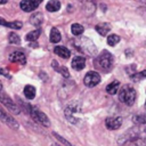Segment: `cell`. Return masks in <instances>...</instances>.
Segmentation results:
<instances>
[{
	"instance_id": "obj_10",
	"label": "cell",
	"mask_w": 146,
	"mask_h": 146,
	"mask_svg": "<svg viewBox=\"0 0 146 146\" xmlns=\"http://www.w3.org/2000/svg\"><path fill=\"white\" fill-rule=\"evenodd\" d=\"M9 59L13 63L17 64H25L26 63V57L22 51H14L9 55Z\"/></svg>"
},
{
	"instance_id": "obj_25",
	"label": "cell",
	"mask_w": 146,
	"mask_h": 146,
	"mask_svg": "<svg viewBox=\"0 0 146 146\" xmlns=\"http://www.w3.org/2000/svg\"><path fill=\"white\" fill-rule=\"evenodd\" d=\"M146 78V70L141 71V72H138V73H135L131 75V79L132 81H139L141 79H145Z\"/></svg>"
},
{
	"instance_id": "obj_16",
	"label": "cell",
	"mask_w": 146,
	"mask_h": 146,
	"mask_svg": "<svg viewBox=\"0 0 146 146\" xmlns=\"http://www.w3.org/2000/svg\"><path fill=\"white\" fill-rule=\"evenodd\" d=\"M49 39H50V42H52V43H57V42H59L60 39H62L60 32H59L56 27H52L51 31H50V36H49Z\"/></svg>"
},
{
	"instance_id": "obj_30",
	"label": "cell",
	"mask_w": 146,
	"mask_h": 146,
	"mask_svg": "<svg viewBox=\"0 0 146 146\" xmlns=\"http://www.w3.org/2000/svg\"><path fill=\"white\" fill-rule=\"evenodd\" d=\"M141 1H143V2H145V3H146V0H141Z\"/></svg>"
},
{
	"instance_id": "obj_24",
	"label": "cell",
	"mask_w": 146,
	"mask_h": 146,
	"mask_svg": "<svg viewBox=\"0 0 146 146\" xmlns=\"http://www.w3.org/2000/svg\"><path fill=\"white\" fill-rule=\"evenodd\" d=\"M8 39H9V42H10V43H14V44H19V43H21V38H19L15 32H11V33L9 34Z\"/></svg>"
},
{
	"instance_id": "obj_7",
	"label": "cell",
	"mask_w": 146,
	"mask_h": 146,
	"mask_svg": "<svg viewBox=\"0 0 146 146\" xmlns=\"http://www.w3.org/2000/svg\"><path fill=\"white\" fill-rule=\"evenodd\" d=\"M0 121H2L5 124H7L11 129H18V123L11 117L9 114H7L1 107H0Z\"/></svg>"
},
{
	"instance_id": "obj_6",
	"label": "cell",
	"mask_w": 146,
	"mask_h": 146,
	"mask_svg": "<svg viewBox=\"0 0 146 146\" xmlns=\"http://www.w3.org/2000/svg\"><path fill=\"white\" fill-rule=\"evenodd\" d=\"M83 82L87 87H95L100 82V75L96 71H90L84 75Z\"/></svg>"
},
{
	"instance_id": "obj_26",
	"label": "cell",
	"mask_w": 146,
	"mask_h": 146,
	"mask_svg": "<svg viewBox=\"0 0 146 146\" xmlns=\"http://www.w3.org/2000/svg\"><path fill=\"white\" fill-rule=\"evenodd\" d=\"M133 121H135V123H138V124L145 123V122H146V117H145V116H141V115H136V116L133 117Z\"/></svg>"
},
{
	"instance_id": "obj_28",
	"label": "cell",
	"mask_w": 146,
	"mask_h": 146,
	"mask_svg": "<svg viewBox=\"0 0 146 146\" xmlns=\"http://www.w3.org/2000/svg\"><path fill=\"white\" fill-rule=\"evenodd\" d=\"M8 0H0V3H6Z\"/></svg>"
},
{
	"instance_id": "obj_17",
	"label": "cell",
	"mask_w": 146,
	"mask_h": 146,
	"mask_svg": "<svg viewBox=\"0 0 146 146\" xmlns=\"http://www.w3.org/2000/svg\"><path fill=\"white\" fill-rule=\"evenodd\" d=\"M119 88H120V82L115 80V81L111 82V83L106 87V91H107L108 94H111V95H114V94H116V92H117Z\"/></svg>"
},
{
	"instance_id": "obj_2",
	"label": "cell",
	"mask_w": 146,
	"mask_h": 146,
	"mask_svg": "<svg viewBox=\"0 0 146 146\" xmlns=\"http://www.w3.org/2000/svg\"><path fill=\"white\" fill-rule=\"evenodd\" d=\"M136 90L129 84L123 86L119 91V99L127 105H132L136 100Z\"/></svg>"
},
{
	"instance_id": "obj_23",
	"label": "cell",
	"mask_w": 146,
	"mask_h": 146,
	"mask_svg": "<svg viewBox=\"0 0 146 146\" xmlns=\"http://www.w3.org/2000/svg\"><path fill=\"white\" fill-rule=\"evenodd\" d=\"M83 31H84V29H83V26L80 25V24H73V25L71 26V32H72L74 35H81Z\"/></svg>"
},
{
	"instance_id": "obj_4",
	"label": "cell",
	"mask_w": 146,
	"mask_h": 146,
	"mask_svg": "<svg viewBox=\"0 0 146 146\" xmlns=\"http://www.w3.org/2000/svg\"><path fill=\"white\" fill-rule=\"evenodd\" d=\"M30 112H31V115L33 116V119H34L36 122L41 123V124L44 125V127H49V125H50V121H49L48 116H47L43 112H41L40 110H38V108L34 107V106H31V107H30Z\"/></svg>"
},
{
	"instance_id": "obj_13",
	"label": "cell",
	"mask_w": 146,
	"mask_h": 146,
	"mask_svg": "<svg viewBox=\"0 0 146 146\" xmlns=\"http://www.w3.org/2000/svg\"><path fill=\"white\" fill-rule=\"evenodd\" d=\"M0 25H3V26H7V27H10V29H14V30H18L22 27V23L19 21H14V22H7L5 21L3 18L0 17Z\"/></svg>"
},
{
	"instance_id": "obj_18",
	"label": "cell",
	"mask_w": 146,
	"mask_h": 146,
	"mask_svg": "<svg viewBox=\"0 0 146 146\" xmlns=\"http://www.w3.org/2000/svg\"><path fill=\"white\" fill-rule=\"evenodd\" d=\"M30 22L31 24H33L34 26L39 27L41 24H42V15L40 13H36V14H33L30 18Z\"/></svg>"
},
{
	"instance_id": "obj_8",
	"label": "cell",
	"mask_w": 146,
	"mask_h": 146,
	"mask_svg": "<svg viewBox=\"0 0 146 146\" xmlns=\"http://www.w3.org/2000/svg\"><path fill=\"white\" fill-rule=\"evenodd\" d=\"M41 1L42 0H23L21 2V9L26 11V13L33 11V10H35L39 7Z\"/></svg>"
},
{
	"instance_id": "obj_27",
	"label": "cell",
	"mask_w": 146,
	"mask_h": 146,
	"mask_svg": "<svg viewBox=\"0 0 146 146\" xmlns=\"http://www.w3.org/2000/svg\"><path fill=\"white\" fill-rule=\"evenodd\" d=\"M0 74H1V75H5V76H7V78H10L9 73H8L5 68H1V67H0Z\"/></svg>"
},
{
	"instance_id": "obj_11",
	"label": "cell",
	"mask_w": 146,
	"mask_h": 146,
	"mask_svg": "<svg viewBox=\"0 0 146 146\" xmlns=\"http://www.w3.org/2000/svg\"><path fill=\"white\" fill-rule=\"evenodd\" d=\"M72 67L74 68V70H76V71H81L82 68H84V66H86V59L83 58V57H81V56H76V57H74L73 59H72Z\"/></svg>"
},
{
	"instance_id": "obj_15",
	"label": "cell",
	"mask_w": 146,
	"mask_h": 146,
	"mask_svg": "<svg viewBox=\"0 0 146 146\" xmlns=\"http://www.w3.org/2000/svg\"><path fill=\"white\" fill-rule=\"evenodd\" d=\"M46 9H47L48 11H51V13L57 11V10L60 9V2L57 1V0H50V1L46 5Z\"/></svg>"
},
{
	"instance_id": "obj_9",
	"label": "cell",
	"mask_w": 146,
	"mask_h": 146,
	"mask_svg": "<svg viewBox=\"0 0 146 146\" xmlns=\"http://www.w3.org/2000/svg\"><path fill=\"white\" fill-rule=\"evenodd\" d=\"M121 123H122V117H120V116L107 117L106 121H105V124H106V127L110 130H116V129H119L121 127Z\"/></svg>"
},
{
	"instance_id": "obj_3",
	"label": "cell",
	"mask_w": 146,
	"mask_h": 146,
	"mask_svg": "<svg viewBox=\"0 0 146 146\" xmlns=\"http://www.w3.org/2000/svg\"><path fill=\"white\" fill-rule=\"evenodd\" d=\"M0 102L11 112V113H14V114H19L21 113V110L18 108V106L13 102V99L6 94V92H3L2 90H0Z\"/></svg>"
},
{
	"instance_id": "obj_22",
	"label": "cell",
	"mask_w": 146,
	"mask_h": 146,
	"mask_svg": "<svg viewBox=\"0 0 146 146\" xmlns=\"http://www.w3.org/2000/svg\"><path fill=\"white\" fill-rule=\"evenodd\" d=\"M52 65H54V67H55V70L57 71V72H59L64 78H68L70 76V73H68V70L65 67V66H58L57 64H56V62H52Z\"/></svg>"
},
{
	"instance_id": "obj_21",
	"label": "cell",
	"mask_w": 146,
	"mask_h": 146,
	"mask_svg": "<svg viewBox=\"0 0 146 146\" xmlns=\"http://www.w3.org/2000/svg\"><path fill=\"white\" fill-rule=\"evenodd\" d=\"M119 41H120V36L117 34H110L107 36V44L111 47L116 46L119 43Z\"/></svg>"
},
{
	"instance_id": "obj_19",
	"label": "cell",
	"mask_w": 146,
	"mask_h": 146,
	"mask_svg": "<svg viewBox=\"0 0 146 146\" xmlns=\"http://www.w3.org/2000/svg\"><path fill=\"white\" fill-rule=\"evenodd\" d=\"M24 95L27 99H33L35 96V88L33 86H26L24 88Z\"/></svg>"
},
{
	"instance_id": "obj_20",
	"label": "cell",
	"mask_w": 146,
	"mask_h": 146,
	"mask_svg": "<svg viewBox=\"0 0 146 146\" xmlns=\"http://www.w3.org/2000/svg\"><path fill=\"white\" fill-rule=\"evenodd\" d=\"M40 33H41V31H40L39 29H38V30H35V31L29 32V33L26 34L25 39H26V41H35V40L40 36Z\"/></svg>"
},
{
	"instance_id": "obj_29",
	"label": "cell",
	"mask_w": 146,
	"mask_h": 146,
	"mask_svg": "<svg viewBox=\"0 0 146 146\" xmlns=\"http://www.w3.org/2000/svg\"><path fill=\"white\" fill-rule=\"evenodd\" d=\"M52 146H59V144H56L55 143V144H52Z\"/></svg>"
},
{
	"instance_id": "obj_1",
	"label": "cell",
	"mask_w": 146,
	"mask_h": 146,
	"mask_svg": "<svg viewBox=\"0 0 146 146\" xmlns=\"http://www.w3.org/2000/svg\"><path fill=\"white\" fill-rule=\"evenodd\" d=\"M113 62H114V58H113L112 54L108 52L107 50H103L97 56V58L95 60V65H96V67L100 68L102 71L108 72L113 67Z\"/></svg>"
},
{
	"instance_id": "obj_5",
	"label": "cell",
	"mask_w": 146,
	"mask_h": 146,
	"mask_svg": "<svg viewBox=\"0 0 146 146\" xmlns=\"http://www.w3.org/2000/svg\"><path fill=\"white\" fill-rule=\"evenodd\" d=\"M146 141L138 136L124 137L123 141H120V146H145Z\"/></svg>"
},
{
	"instance_id": "obj_12",
	"label": "cell",
	"mask_w": 146,
	"mask_h": 146,
	"mask_svg": "<svg viewBox=\"0 0 146 146\" xmlns=\"http://www.w3.org/2000/svg\"><path fill=\"white\" fill-rule=\"evenodd\" d=\"M54 51H55L56 55H58V56L62 57V58H68L70 55H71L70 50H68L66 47H64V46H57V47H55Z\"/></svg>"
},
{
	"instance_id": "obj_31",
	"label": "cell",
	"mask_w": 146,
	"mask_h": 146,
	"mask_svg": "<svg viewBox=\"0 0 146 146\" xmlns=\"http://www.w3.org/2000/svg\"><path fill=\"white\" fill-rule=\"evenodd\" d=\"M145 107H146V103H145Z\"/></svg>"
},
{
	"instance_id": "obj_14",
	"label": "cell",
	"mask_w": 146,
	"mask_h": 146,
	"mask_svg": "<svg viewBox=\"0 0 146 146\" xmlns=\"http://www.w3.org/2000/svg\"><path fill=\"white\" fill-rule=\"evenodd\" d=\"M95 29L100 35H106L111 30V25L108 23H99V24L96 25Z\"/></svg>"
}]
</instances>
